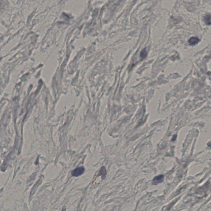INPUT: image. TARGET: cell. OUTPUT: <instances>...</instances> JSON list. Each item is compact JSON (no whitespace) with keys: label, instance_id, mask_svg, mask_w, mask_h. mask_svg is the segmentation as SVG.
Instances as JSON below:
<instances>
[{"label":"cell","instance_id":"1","mask_svg":"<svg viewBox=\"0 0 211 211\" xmlns=\"http://www.w3.org/2000/svg\"><path fill=\"white\" fill-rule=\"evenodd\" d=\"M84 171L85 168L83 167H77L72 171V175L74 177H78L82 175Z\"/></svg>","mask_w":211,"mask_h":211},{"label":"cell","instance_id":"2","mask_svg":"<svg viewBox=\"0 0 211 211\" xmlns=\"http://www.w3.org/2000/svg\"><path fill=\"white\" fill-rule=\"evenodd\" d=\"M164 181V176L162 175H160L155 177L153 179L152 184L155 185L158 184V183H162Z\"/></svg>","mask_w":211,"mask_h":211},{"label":"cell","instance_id":"3","mask_svg":"<svg viewBox=\"0 0 211 211\" xmlns=\"http://www.w3.org/2000/svg\"><path fill=\"white\" fill-rule=\"evenodd\" d=\"M199 41V39L197 37H192L189 40V42L191 45H195L197 44Z\"/></svg>","mask_w":211,"mask_h":211},{"label":"cell","instance_id":"4","mask_svg":"<svg viewBox=\"0 0 211 211\" xmlns=\"http://www.w3.org/2000/svg\"><path fill=\"white\" fill-rule=\"evenodd\" d=\"M204 22L207 25H211V15L210 14L206 15L204 17Z\"/></svg>","mask_w":211,"mask_h":211},{"label":"cell","instance_id":"5","mask_svg":"<svg viewBox=\"0 0 211 211\" xmlns=\"http://www.w3.org/2000/svg\"><path fill=\"white\" fill-rule=\"evenodd\" d=\"M106 174V169L105 167H102L101 168V170H100L99 175H101V177H102V179H104L105 178Z\"/></svg>","mask_w":211,"mask_h":211},{"label":"cell","instance_id":"6","mask_svg":"<svg viewBox=\"0 0 211 211\" xmlns=\"http://www.w3.org/2000/svg\"><path fill=\"white\" fill-rule=\"evenodd\" d=\"M147 52H146V50H143L142 51V52H141L140 56H141V57H142V58H144V57H146V55H147Z\"/></svg>","mask_w":211,"mask_h":211},{"label":"cell","instance_id":"7","mask_svg":"<svg viewBox=\"0 0 211 211\" xmlns=\"http://www.w3.org/2000/svg\"><path fill=\"white\" fill-rule=\"evenodd\" d=\"M207 145H208V146L209 147H211V141H210V142H209L207 144Z\"/></svg>","mask_w":211,"mask_h":211}]
</instances>
